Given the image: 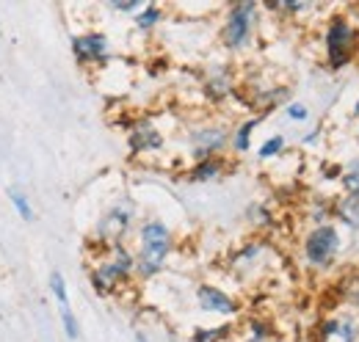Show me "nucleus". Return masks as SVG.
I'll list each match as a JSON object with an SVG mask.
<instances>
[{"label":"nucleus","mask_w":359,"mask_h":342,"mask_svg":"<svg viewBox=\"0 0 359 342\" xmlns=\"http://www.w3.org/2000/svg\"><path fill=\"white\" fill-rule=\"evenodd\" d=\"M175 252V232L161 218H147L135 235V279H155Z\"/></svg>","instance_id":"f257e3e1"},{"label":"nucleus","mask_w":359,"mask_h":342,"mask_svg":"<svg viewBox=\"0 0 359 342\" xmlns=\"http://www.w3.org/2000/svg\"><path fill=\"white\" fill-rule=\"evenodd\" d=\"M320 50H323V67L329 72H343L357 61L359 53V28L351 14L334 11L320 31Z\"/></svg>","instance_id":"f03ea898"},{"label":"nucleus","mask_w":359,"mask_h":342,"mask_svg":"<svg viewBox=\"0 0 359 342\" xmlns=\"http://www.w3.org/2000/svg\"><path fill=\"white\" fill-rule=\"evenodd\" d=\"M343 252H346L343 229L334 221L332 224H323V226H310L304 232V238H302V246H299L302 265L310 273H315V276H323V273L334 271Z\"/></svg>","instance_id":"7ed1b4c3"},{"label":"nucleus","mask_w":359,"mask_h":342,"mask_svg":"<svg viewBox=\"0 0 359 342\" xmlns=\"http://www.w3.org/2000/svg\"><path fill=\"white\" fill-rule=\"evenodd\" d=\"M89 279L94 293L102 299L119 293L125 285H130L135 279V252L128 249V243H116V246L105 249L102 259L91 268Z\"/></svg>","instance_id":"20e7f679"},{"label":"nucleus","mask_w":359,"mask_h":342,"mask_svg":"<svg viewBox=\"0 0 359 342\" xmlns=\"http://www.w3.org/2000/svg\"><path fill=\"white\" fill-rule=\"evenodd\" d=\"M260 20H263V6L260 3L241 0V3L226 6L224 22H222V31H219L222 47H224L226 53L249 50L252 42H255V36H257Z\"/></svg>","instance_id":"39448f33"},{"label":"nucleus","mask_w":359,"mask_h":342,"mask_svg":"<svg viewBox=\"0 0 359 342\" xmlns=\"http://www.w3.org/2000/svg\"><path fill=\"white\" fill-rule=\"evenodd\" d=\"M133 224H135V202L130 196H122L119 202H114V205L102 213V218L97 221L94 238H97L100 246L111 249V246H116V243H125V238H128V232L133 229Z\"/></svg>","instance_id":"423d86ee"},{"label":"nucleus","mask_w":359,"mask_h":342,"mask_svg":"<svg viewBox=\"0 0 359 342\" xmlns=\"http://www.w3.org/2000/svg\"><path fill=\"white\" fill-rule=\"evenodd\" d=\"M229 135L232 128L224 122H202L188 130V146L194 160H208V158H224L229 149Z\"/></svg>","instance_id":"0eeeda50"},{"label":"nucleus","mask_w":359,"mask_h":342,"mask_svg":"<svg viewBox=\"0 0 359 342\" xmlns=\"http://www.w3.org/2000/svg\"><path fill=\"white\" fill-rule=\"evenodd\" d=\"M313 342H359V317L354 312H329L313 329Z\"/></svg>","instance_id":"6e6552de"},{"label":"nucleus","mask_w":359,"mask_h":342,"mask_svg":"<svg viewBox=\"0 0 359 342\" xmlns=\"http://www.w3.org/2000/svg\"><path fill=\"white\" fill-rule=\"evenodd\" d=\"M69 50L81 67H102L111 61V39L102 31H83L69 39Z\"/></svg>","instance_id":"1a4fd4ad"},{"label":"nucleus","mask_w":359,"mask_h":342,"mask_svg":"<svg viewBox=\"0 0 359 342\" xmlns=\"http://www.w3.org/2000/svg\"><path fill=\"white\" fill-rule=\"evenodd\" d=\"M166 146V135L163 130L158 128L152 119H135L128 128V149L130 155L138 158V155H152V152H161Z\"/></svg>","instance_id":"9d476101"},{"label":"nucleus","mask_w":359,"mask_h":342,"mask_svg":"<svg viewBox=\"0 0 359 342\" xmlns=\"http://www.w3.org/2000/svg\"><path fill=\"white\" fill-rule=\"evenodd\" d=\"M196 303H199L202 312L216 315V317H226V320L241 315V301L229 296L226 290H222L219 285H210V282H202L196 287Z\"/></svg>","instance_id":"9b49d317"},{"label":"nucleus","mask_w":359,"mask_h":342,"mask_svg":"<svg viewBox=\"0 0 359 342\" xmlns=\"http://www.w3.org/2000/svg\"><path fill=\"white\" fill-rule=\"evenodd\" d=\"M238 91V83H235V75H232V67L226 64H216L208 69L205 81H202V94L210 105H224L226 100H232Z\"/></svg>","instance_id":"f8f14e48"},{"label":"nucleus","mask_w":359,"mask_h":342,"mask_svg":"<svg viewBox=\"0 0 359 342\" xmlns=\"http://www.w3.org/2000/svg\"><path fill=\"white\" fill-rule=\"evenodd\" d=\"M269 252H271V246L266 238H252V240H246L241 249H235V254L229 256V265H232V271H235L238 276H249L252 271H257V268L266 265Z\"/></svg>","instance_id":"ddd939ff"},{"label":"nucleus","mask_w":359,"mask_h":342,"mask_svg":"<svg viewBox=\"0 0 359 342\" xmlns=\"http://www.w3.org/2000/svg\"><path fill=\"white\" fill-rule=\"evenodd\" d=\"M332 221L340 229H348L359 238V199L354 196H332Z\"/></svg>","instance_id":"4468645a"},{"label":"nucleus","mask_w":359,"mask_h":342,"mask_svg":"<svg viewBox=\"0 0 359 342\" xmlns=\"http://www.w3.org/2000/svg\"><path fill=\"white\" fill-rule=\"evenodd\" d=\"M263 119H266V116L255 114V116H249V119H243V122H238V125L232 128V135H229V149H232L235 155H246V152H252L255 130L263 125Z\"/></svg>","instance_id":"2eb2a0df"},{"label":"nucleus","mask_w":359,"mask_h":342,"mask_svg":"<svg viewBox=\"0 0 359 342\" xmlns=\"http://www.w3.org/2000/svg\"><path fill=\"white\" fill-rule=\"evenodd\" d=\"M226 160L224 158H208V160H194V166L185 171V179L188 182H216L219 177H224Z\"/></svg>","instance_id":"dca6fc26"},{"label":"nucleus","mask_w":359,"mask_h":342,"mask_svg":"<svg viewBox=\"0 0 359 342\" xmlns=\"http://www.w3.org/2000/svg\"><path fill=\"white\" fill-rule=\"evenodd\" d=\"M263 8L282 14L285 20H302V17H307L310 11H318L320 6H318V3H304V0H276V3H266Z\"/></svg>","instance_id":"f3484780"},{"label":"nucleus","mask_w":359,"mask_h":342,"mask_svg":"<svg viewBox=\"0 0 359 342\" xmlns=\"http://www.w3.org/2000/svg\"><path fill=\"white\" fill-rule=\"evenodd\" d=\"M161 22H163V6L161 3H144L141 11L133 17L135 31H141V34H152Z\"/></svg>","instance_id":"a211bd4d"},{"label":"nucleus","mask_w":359,"mask_h":342,"mask_svg":"<svg viewBox=\"0 0 359 342\" xmlns=\"http://www.w3.org/2000/svg\"><path fill=\"white\" fill-rule=\"evenodd\" d=\"M307 221L310 226H323V224H332V199L329 196H313L307 202Z\"/></svg>","instance_id":"6ab92c4d"},{"label":"nucleus","mask_w":359,"mask_h":342,"mask_svg":"<svg viewBox=\"0 0 359 342\" xmlns=\"http://www.w3.org/2000/svg\"><path fill=\"white\" fill-rule=\"evenodd\" d=\"M232 326L222 323V326H196L191 331V342H226L232 337Z\"/></svg>","instance_id":"aec40b11"},{"label":"nucleus","mask_w":359,"mask_h":342,"mask_svg":"<svg viewBox=\"0 0 359 342\" xmlns=\"http://www.w3.org/2000/svg\"><path fill=\"white\" fill-rule=\"evenodd\" d=\"M287 149V138L282 135V132H273L269 135L263 144H260V149L255 152L257 155V160L260 163H269V160H276V158H282V152Z\"/></svg>","instance_id":"412c9836"},{"label":"nucleus","mask_w":359,"mask_h":342,"mask_svg":"<svg viewBox=\"0 0 359 342\" xmlns=\"http://www.w3.org/2000/svg\"><path fill=\"white\" fill-rule=\"evenodd\" d=\"M246 218H249V224L255 226V229H260V232H269L276 226V215L271 210L269 205H260V202H255L249 210H246Z\"/></svg>","instance_id":"4be33fe9"},{"label":"nucleus","mask_w":359,"mask_h":342,"mask_svg":"<svg viewBox=\"0 0 359 342\" xmlns=\"http://www.w3.org/2000/svg\"><path fill=\"white\" fill-rule=\"evenodd\" d=\"M271 334H273V329H271L269 320H263V317H249L246 326H243L246 342H271Z\"/></svg>","instance_id":"5701e85b"},{"label":"nucleus","mask_w":359,"mask_h":342,"mask_svg":"<svg viewBox=\"0 0 359 342\" xmlns=\"http://www.w3.org/2000/svg\"><path fill=\"white\" fill-rule=\"evenodd\" d=\"M50 293H53V299L58 303V309L72 306V303H69V287H67V279H64L61 271H53V273H50Z\"/></svg>","instance_id":"b1692460"},{"label":"nucleus","mask_w":359,"mask_h":342,"mask_svg":"<svg viewBox=\"0 0 359 342\" xmlns=\"http://www.w3.org/2000/svg\"><path fill=\"white\" fill-rule=\"evenodd\" d=\"M282 114H285V119L293 122V125H307V122L313 119L310 105H307V102H299V100H290V102L282 108Z\"/></svg>","instance_id":"393cba45"},{"label":"nucleus","mask_w":359,"mask_h":342,"mask_svg":"<svg viewBox=\"0 0 359 342\" xmlns=\"http://www.w3.org/2000/svg\"><path fill=\"white\" fill-rule=\"evenodd\" d=\"M58 315H61V329H64V337L75 342L78 337H81V323H78V317H75L72 306H67V309H58Z\"/></svg>","instance_id":"a878e982"},{"label":"nucleus","mask_w":359,"mask_h":342,"mask_svg":"<svg viewBox=\"0 0 359 342\" xmlns=\"http://www.w3.org/2000/svg\"><path fill=\"white\" fill-rule=\"evenodd\" d=\"M8 202L14 205V210L17 215L22 218V221H34V207H31V202H28V196L25 193H20V191H8Z\"/></svg>","instance_id":"bb28decb"},{"label":"nucleus","mask_w":359,"mask_h":342,"mask_svg":"<svg viewBox=\"0 0 359 342\" xmlns=\"http://www.w3.org/2000/svg\"><path fill=\"white\" fill-rule=\"evenodd\" d=\"M141 0H111L108 3V8L111 11H119V14H130V17H135L138 11H141Z\"/></svg>","instance_id":"cd10ccee"},{"label":"nucleus","mask_w":359,"mask_h":342,"mask_svg":"<svg viewBox=\"0 0 359 342\" xmlns=\"http://www.w3.org/2000/svg\"><path fill=\"white\" fill-rule=\"evenodd\" d=\"M323 132H326V130L320 128V125H315L310 132H304V135H302V146H318V144H320V138H323Z\"/></svg>","instance_id":"c85d7f7f"},{"label":"nucleus","mask_w":359,"mask_h":342,"mask_svg":"<svg viewBox=\"0 0 359 342\" xmlns=\"http://www.w3.org/2000/svg\"><path fill=\"white\" fill-rule=\"evenodd\" d=\"M340 174H343V166H332V163L320 166V179H337L340 182Z\"/></svg>","instance_id":"c756f323"},{"label":"nucleus","mask_w":359,"mask_h":342,"mask_svg":"<svg viewBox=\"0 0 359 342\" xmlns=\"http://www.w3.org/2000/svg\"><path fill=\"white\" fill-rule=\"evenodd\" d=\"M351 119H359V97L354 100V105H351Z\"/></svg>","instance_id":"7c9ffc66"},{"label":"nucleus","mask_w":359,"mask_h":342,"mask_svg":"<svg viewBox=\"0 0 359 342\" xmlns=\"http://www.w3.org/2000/svg\"><path fill=\"white\" fill-rule=\"evenodd\" d=\"M135 342H149V337L144 331H135Z\"/></svg>","instance_id":"2f4dec72"},{"label":"nucleus","mask_w":359,"mask_h":342,"mask_svg":"<svg viewBox=\"0 0 359 342\" xmlns=\"http://www.w3.org/2000/svg\"><path fill=\"white\" fill-rule=\"evenodd\" d=\"M271 342H293V340H287V337H276V340H271Z\"/></svg>","instance_id":"473e14b6"},{"label":"nucleus","mask_w":359,"mask_h":342,"mask_svg":"<svg viewBox=\"0 0 359 342\" xmlns=\"http://www.w3.org/2000/svg\"><path fill=\"white\" fill-rule=\"evenodd\" d=\"M357 141H359V119H357Z\"/></svg>","instance_id":"72a5a7b5"}]
</instances>
